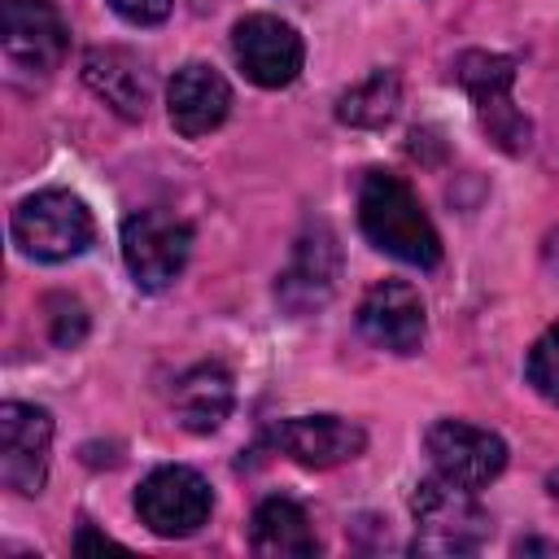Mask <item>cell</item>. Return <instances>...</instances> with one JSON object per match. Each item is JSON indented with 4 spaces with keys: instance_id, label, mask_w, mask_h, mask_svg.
Here are the masks:
<instances>
[{
    "instance_id": "6da1fadb",
    "label": "cell",
    "mask_w": 559,
    "mask_h": 559,
    "mask_svg": "<svg viewBox=\"0 0 559 559\" xmlns=\"http://www.w3.org/2000/svg\"><path fill=\"white\" fill-rule=\"evenodd\" d=\"M358 227L362 236L384 249L389 258L406 266H437L441 262V236L432 218L424 214L419 197L406 179L389 170H367L358 183Z\"/></svg>"
},
{
    "instance_id": "7a4b0ae2",
    "label": "cell",
    "mask_w": 559,
    "mask_h": 559,
    "mask_svg": "<svg viewBox=\"0 0 559 559\" xmlns=\"http://www.w3.org/2000/svg\"><path fill=\"white\" fill-rule=\"evenodd\" d=\"M476 489H463L445 476H432L415 489V550L424 555H467L489 537V520L472 498Z\"/></svg>"
},
{
    "instance_id": "3957f363",
    "label": "cell",
    "mask_w": 559,
    "mask_h": 559,
    "mask_svg": "<svg viewBox=\"0 0 559 559\" xmlns=\"http://www.w3.org/2000/svg\"><path fill=\"white\" fill-rule=\"evenodd\" d=\"M92 236H96V223L74 192L44 188L13 210V240L22 253H31L39 262L79 258L92 245Z\"/></svg>"
},
{
    "instance_id": "277c9868",
    "label": "cell",
    "mask_w": 559,
    "mask_h": 559,
    "mask_svg": "<svg viewBox=\"0 0 559 559\" xmlns=\"http://www.w3.org/2000/svg\"><path fill=\"white\" fill-rule=\"evenodd\" d=\"M463 92L476 105V118L485 127V135L502 148V153H524L528 148V118L515 109L511 100V83H515V61L502 52H463L454 66Z\"/></svg>"
},
{
    "instance_id": "5b68a950",
    "label": "cell",
    "mask_w": 559,
    "mask_h": 559,
    "mask_svg": "<svg viewBox=\"0 0 559 559\" xmlns=\"http://www.w3.org/2000/svg\"><path fill=\"white\" fill-rule=\"evenodd\" d=\"M192 253V227L166 210H140L122 223V262L131 280L148 293H162L179 280Z\"/></svg>"
},
{
    "instance_id": "8992f818",
    "label": "cell",
    "mask_w": 559,
    "mask_h": 559,
    "mask_svg": "<svg viewBox=\"0 0 559 559\" xmlns=\"http://www.w3.org/2000/svg\"><path fill=\"white\" fill-rule=\"evenodd\" d=\"M70 31L48 0H4L0 4V48L9 74L48 79L66 57Z\"/></svg>"
},
{
    "instance_id": "52a82bcc",
    "label": "cell",
    "mask_w": 559,
    "mask_h": 559,
    "mask_svg": "<svg viewBox=\"0 0 559 559\" xmlns=\"http://www.w3.org/2000/svg\"><path fill=\"white\" fill-rule=\"evenodd\" d=\"M135 511L148 524V533H157V537H192L210 520L214 493H210V480L201 472L166 463L140 480Z\"/></svg>"
},
{
    "instance_id": "ba28073f",
    "label": "cell",
    "mask_w": 559,
    "mask_h": 559,
    "mask_svg": "<svg viewBox=\"0 0 559 559\" xmlns=\"http://www.w3.org/2000/svg\"><path fill=\"white\" fill-rule=\"evenodd\" d=\"M231 52H236V66L245 70V79L258 87H288L306 61L301 35L275 13L240 17L231 31Z\"/></svg>"
},
{
    "instance_id": "9c48e42d",
    "label": "cell",
    "mask_w": 559,
    "mask_h": 559,
    "mask_svg": "<svg viewBox=\"0 0 559 559\" xmlns=\"http://www.w3.org/2000/svg\"><path fill=\"white\" fill-rule=\"evenodd\" d=\"M52 450V419L44 406L4 402L0 406V480L4 489L31 498L44 489Z\"/></svg>"
},
{
    "instance_id": "30bf717a",
    "label": "cell",
    "mask_w": 559,
    "mask_h": 559,
    "mask_svg": "<svg viewBox=\"0 0 559 559\" xmlns=\"http://www.w3.org/2000/svg\"><path fill=\"white\" fill-rule=\"evenodd\" d=\"M428 454H432L437 476L463 489H485L507 467V441L463 419H437L428 428Z\"/></svg>"
},
{
    "instance_id": "8fae6325",
    "label": "cell",
    "mask_w": 559,
    "mask_h": 559,
    "mask_svg": "<svg viewBox=\"0 0 559 559\" xmlns=\"http://www.w3.org/2000/svg\"><path fill=\"white\" fill-rule=\"evenodd\" d=\"M271 445L301 467H336L367 450V432L341 415H293L271 424Z\"/></svg>"
},
{
    "instance_id": "7c38bea8",
    "label": "cell",
    "mask_w": 559,
    "mask_h": 559,
    "mask_svg": "<svg viewBox=\"0 0 559 559\" xmlns=\"http://www.w3.org/2000/svg\"><path fill=\"white\" fill-rule=\"evenodd\" d=\"M358 332L389 354H415L424 341V301L402 280H380L358 306Z\"/></svg>"
},
{
    "instance_id": "4fadbf2b",
    "label": "cell",
    "mask_w": 559,
    "mask_h": 559,
    "mask_svg": "<svg viewBox=\"0 0 559 559\" xmlns=\"http://www.w3.org/2000/svg\"><path fill=\"white\" fill-rule=\"evenodd\" d=\"M227 109H231V87L214 66L188 61L175 70V79L166 87V114L179 135H188V140L210 135L227 118Z\"/></svg>"
},
{
    "instance_id": "5bb4252c",
    "label": "cell",
    "mask_w": 559,
    "mask_h": 559,
    "mask_svg": "<svg viewBox=\"0 0 559 559\" xmlns=\"http://www.w3.org/2000/svg\"><path fill=\"white\" fill-rule=\"evenodd\" d=\"M336 271H341V249H336L332 231L328 227H310L306 236H297L293 262H288V271L275 284L280 306L293 310V314H306V310L323 306L332 297Z\"/></svg>"
},
{
    "instance_id": "9a60e30c",
    "label": "cell",
    "mask_w": 559,
    "mask_h": 559,
    "mask_svg": "<svg viewBox=\"0 0 559 559\" xmlns=\"http://www.w3.org/2000/svg\"><path fill=\"white\" fill-rule=\"evenodd\" d=\"M83 79L87 87L122 118H144L148 109V79L144 66L127 48H92L83 57Z\"/></svg>"
},
{
    "instance_id": "2e32d148",
    "label": "cell",
    "mask_w": 559,
    "mask_h": 559,
    "mask_svg": "<svg viewBox=\"0 0 559 559\" xmlns=\"http://www.w3.org/2000/svg\"><path fill=\"white\" fill-rule=\"evenodd\" d=\"M249 542H253V550L266 555V559H306V555L319 550L314 528H310V515H306L293 498H266V502L253 511Z\"/></svg>"
},
{
    "instance_id": "e0dca14e",
    "label": "cell",
    "mask_w": 559,
    "mask_h": 559,
    "mask_svg": "<svg viewBox=\"0 0 559 559\" xmlns=\"http://www.w3.org/2000/svg\"><path fill=\"white\" fill-rule=\"evenodd\" d=\"M175 411H179L183 428L214 432L231 411V376L214 362H201V367L183 371L179 384H175Z\"/></svg>"
},
{
    "instance_id": "ac0fdd59",
    "label": "cell",
    "mask_w": 559,
    "mask_h": 559,
    "mask_svg": "<svg viewBox=\"0 0 559 559\" xmlns=\"http://www.w3.org/2000/svg\"><path fill=\"white\" fill-rule=\"evenodd\" d=\"M402 105V83L393 70H376L362 83H354L341 100H336V118L349 127H384Z\"/></svg>"
},
{
    "instance_id": "d6986e66",
    "label": "cell",
    "mask_w": 559,
    "mask_h": 559,
    "mask_svg": "<svg viewBox=\"0 0 559 559\" xmlns=\"http://www.w3.org/2000/svg\"><path fill=\"white\" fill-rule=\"evenodd\" d=\"M528 384L546 397V402H559V323H550L533 349H528Z\"/></svg>"
},
{
    "instance_id": "ffe728a7",
    "label": "cell",
    "mask_w": 559,
    "mask_h": 559,
    "mask_svg": "<svg viewBox=\"0 0 559 559\" xmlns=\"http://www.w3.org/2000/svg\"><path fill=\"white\" fill-rule=\"evenodd\" d=\"M48 323H52V341H57L61 349H70V345H79L83 332H87V310H83L74 297L57 293V297H48Z\"/></svg>"
},
{
    "instance_id": "44dd1931",
    "label": "cell",
    "mask_w": 559,
    "mask_h": 559,
    "mask_svg": "<svg viewBox=\"0 0 559 559\" xmlns=\"http://www.w3.org/2000/svg\"><path fill=\"white\" fill-rule=\"evenodd\" d=\"M109 9L118 17H127L131 26H157V22H166L170 0H109Z\"/></svg>"
},
{
    "instance_id": "7402d4cb",
    "label": "cell",
    "mask_w": 559,
    "mask_h": 559,
    "mask_svg": "<svg viewBox=\"0 0 559 559\" xmlns=\"http://www.w3.org/2000/svg\"><path fill=\"white\" fill-rule=\"evenodd\" d=\"M105 546H118V542H114V537H100V533H92V528L83 524V533H79V542H74V550L83 555V550H105ZM118 550H122V546H118Z\"/></svg>"
},
{
    "instance_id": "603a6c76",
    "label": "cell",
    "mask_w": 559,
    "mask_h": 559,
    "mask_svg": "<svg viewBox=\"0 0 559 559\" xmlns=\"http://www.w3.org/2000/svg\"><path fill=\"white\" fill-rule=\"evenodd\" d=\"M550 493L559 498V472H550Z\"/></svg>"
}]
</instances>
